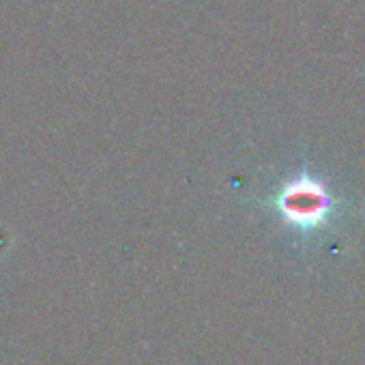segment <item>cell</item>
Segmentation results:
<instances>
[{"instance_id": "1", "label": "cell", "mask_w": 365, "mask_h": 365, "mask_svg": "<svg viewBox=\"0 0 365 365\" xmlns=\"http://www.w3.org/2000/svg\"><path fill=\"white\" fill-rule=\"evenodd\" d=\"M286 211L292 213L297 220H307L309 215H318L322 211V198L318 192H290L286 200Z\"/></svg>"}]
</instances>
